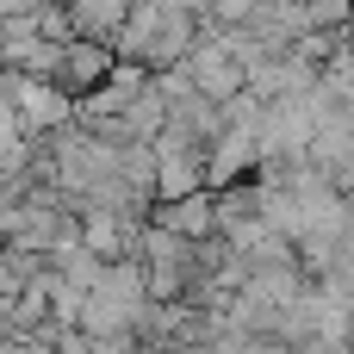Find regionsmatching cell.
Here are the masks:
<instances>
[{"instance_id":"1","label":"cell","mask_w":354,"mask_h":354,"mask_svg":"<svg viewBox=\"0 0 354 354\" xmlns=\"http://www.w3.org/2000/svg\"><path fill=\"white\" fill-rule=\"evenodd\" d=\"M6 93H12V106H19L25 137H50V131H62V124L81 118V100H75L68 87H56V81H37V75L6 68Z\"/></svg>"},{"instance_id":"2","label":"cell","mask_w":354,"mask_h":354,"mask_svg":"<svg viewBox=\"0 0 354 354\" xmlns=\"http://www.w3.org/2000/svg\"><path fill=\"white\" fill-rule=\"evenodd\" d=\"M187 75H193V87L205 93V100H236V93H249V62L236 56V44L224 37V31H205L199 37V50L187 56Z\"/></svg>"},{"instance_id":"3","label":"cell","mask_w":354,"mask_h":354,"mask_svg":"<svg viewBox=\"0 0 354 354\" xmlns=\"http://www.w3.org/2000/svg\"><path fill=\"white\" fill-rule=\"evenodd\" d=\"M149 224H162V230L187 236V243H205V236H218V193H212V187H199V193H187V199H156Z\"/></svg>"},{"instance_id":"4","label":"cell","mask_w":354,"mask_h":354,"mask_svg":"<svg viewBox=\"0 0 354 354\" xmlns=\"http://www.w3.org/2000/svg\"><path fill=\"white\" fill-rule=\"evenodd\" d=\"M112 68H118V50H112V44H100V37H75V44H68V56H62L56 87H68L75 100H87Z\"/></svg>"},{"instance_id":"5","label":"cell","mask_w":354,"mask_h":354,"mask_svg":"<svg viewBox=\"0 0 354 354\" xmlns=\"http://www.w3.org/2000/svg\"><path fill=\"white\" fill-rule=\"evenodd\" d=\"M149 81H156V68H143V62H118V68L81 100V118H124V106H131Z\"/></svg>"},{"instance_id":"6","label":"cell","mask_w":354,"mask_h":354,"mask_svg":"<svg viewBox=\"0 0 354 354\" xmlns=\"http://www.w3.org/2000/svg\"><path fill=\"white\" fill-rule=\"evenodd\" d=\"M162 19H168V6H162V0H137V6H131V19H124V25H118V37H112L118 62H143V68H149V50H156Z\"/></svg>"},{"instance_id":"7","label":"cell","mask_w":354,"mask_h":354,"mask_svg":"<svg viewBox=\"0 0 354 354\" xmlns=\"http://www.w3.org/2000/svg\"><path fill=\"white\" fill-rule=\"evenodd\" d=\"M62 6H68V19H75V31H81V37L112 44V37H118V25L131 19V6H137V0H62Z\"/></svg>"},{"instance_id":"8","label":"cell","mask_w":354,"mask_h":354,"mask_svg":"<svg viewBox=\"0 0 354 354\" xmlns=\"http://www.w3.org/2000/svg\"><path fill=\"white\" fill-rule=\"evenodd\" d=\"M124 124H131V137H137V143H156V137L168 131V93L149 81V87L124 106Z\"/></svg>"},{"instance_id":"9","label":"cell","mask_w":354,"mask_h":354,"mask_svg":"<svg viewBox=\"0 0 354 354\" xmlns=\"http://www.w3.org/2000/svg\"><path fill=\"white\" fill-rule=\"evenodd\" d=\"M342 50H348V31H324V25H311V31H305V37L292 44V56H305L311 68H330V62H336Z\"/></svg>"},{"instance_id":"10","label":"cell","mask_w":354,"mask_h":354,"mask_svg":"<svg viewBox=\"0 0 354 354\" xmlns=\"http://www.w3.org/2000/svg\"><path fill=\"white\" fill-rule=\"evenodd\" d=\"M31 6H37V0H0V25H6V19H19V12H31Z\"/></svg>"},{"instance_id":"11","label":"cell","mask_w":354,"mask_h":354,"mask_svg":"<svg viewBox=\"0 0 354 354\" xmlns=\"http://www.w3.org/2000/svg\"><path fill=\"white\" fill-rule=\"evenodd\" d=\"M348 50H354V19H348Z\"/></svg>"}]
</instances>
